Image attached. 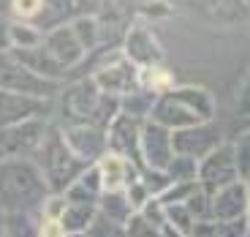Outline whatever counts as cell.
Segmentation results:
<instances>
[{"label":"cell","mask_w":250,"mask_h":237,"mask_svg":"<svg viewBox=\"0 0 250 237\" xmlns=\"http://www.w3.org/2000/svg\"><path fill=\"white\" fill-rule=\"evenodd\" d=\"M33 156H38L36 166H38V172H41V177H44L49 191L62 193L79 172L87 169V164L68 147L62 131H57V128H52V131L44 128V137H41V142H38Z\"/></svg>","instance_id":"1"},{"label":"cell","mask_w":250,"mask_h":237,"mask_svg":"<svg viewBox=\"0 0 250 237\" xmlns=\"http://www.w3.org/2000/svg\"><path fill=\"white\" fill-rule=\"evenodd\" d=\"M46 183L36 164L27 158L0 161V205L8 210H25L46 199Z\"/></svg>","instance_id":"2"},{"label":"cell","mask_w":250,"mask_h":237,"mask_svg":"<svg viewBox=\"0 0 250 237\" xmlns=\"http://www.w3.org/2000/svg\"><path fill=\"white\" fill-rule=\"evenodd\" d=\"M150 118L166 128H185L212 118V98L199 88H180L152 101Z\"/></svg>","instance_id":"3"},{"label":"cell","mask_w":250,"mask_h":237,"mask_svg":"<svg viewBox=\"0 0 250 237\" xmlns=\"http://www.w3.org/2000/svg\"><path fill=\"white\" fill-rule=\"evenodd\" d=\"M117 95H109L95 85V79H84L65 93V112L74 115L79 123H106L112 118Z\"/></svg>","instance_id":"4"},{"label":"cell","mask_w":250,"mask_h":237,"mask_svg":"<svg viewBox=\"0 0 250 237\" xmlns=\"http://www.w3.org/2000/svg\"><path fill=\"white\" fill-rule=\"evenodd\" d=\"M46 125L36 118L19 120V123L3 125L0 128V161H14V158H30L36 153L38 142L44 137Z\"/></svg>","instance_id":"5"},{"label":"cell","mask_w":250,"mask_h":237,"mask_svg":"<svg viewBox=\"0 0 250 237\" xmlns=\"http://www.w3.org/2000/svg\"><path fill=\"white\" fill-rule=\"evenodd\" d=\"M196 180L201 183V191L212 196L218 188L229 186L237 180V158H234V147L229 144H215L209 153H204V161L196 169Z\"/></svg>","instance_id":"6"},{"label":"cell","mask_w":250,"mask_h":237,"mask_svg":"<svg viewBox=\"0 0 250 237\" xmlns=\"http://www.w3.org/2000/svg\"><path fill=\"white\" fill-rule=\"evenodd\" d=\"M0 88L14 90V93H25V95H36V98H49L57 93V82L49 76L36 74L33 69L22 66L19 60L6 63L0 60Z\"/></svg>","instance_id":"7"},{"label":"cell","mask_w":250,"mask_h":237,"mask_svg":"<svg viewBox=\"0 0 250 237\" xmlns=\"http://www.w3.org/2000/svg\"><path fill=\"white\" fill-rule=\"evenodd\" d=\"M139 153L147 158L144 166L150 169H166V164L171 161V134L166 125L155 123H142L139 125Z\"/></svg>","instance_id":"8"},{"label":"cell","mask_w":250,"mask_h":237,"mask_svg":"<svg viewBox=\"0 0 250 237\" xmlns=\"http://www.w3.org/2000/svg\"><path fill=\"white\" fill-rule=\"evenodd\" d=\"M46 112H49L46 98H36V95L14 93V90L0 88V128L27 118H44Z\"/></svg>","instance_id":"9"},{"label":"cell","mask_w":250,"mask_h":237,"mask_svg":"<svg viewBox=\"0 0 250 237\" xmlns=\"http://www.w3.org/2000/svg\"><path fill=\"white\" fill-rule=\"evenodd\" d=\"M218 131L207 123H193L185 128H177L171 137V150L180 156H204L218 144Z\"/></svg>","instance_id":"10"},{"label":"cell","mask_w":250,"mask_h":237,"mask_svg":"<svg viewBox=\"0 0 250 237\" xmlns=\"http://www.w3.org/2000/svg\"><path fill=\"white\" fill-rule=\"evenodd\" d=\"M62 137H65L68 147L74 150V153L84 164L95 161V158L104 153V144H106V134H104V128H101V125H95V123L71 125V128H65V131H62Z\"/></svg>","instance_id":"11"},{"label":"cell","mask_w":250,"mask_h":237,"mask_svg":"<svg viewBox=\"0 0 250 237\" xmlns=\"http://www.w3.org/2000/svg\"><path fill=\"white\" fill-rule=\"evenodd\" d=\"M41 49H44L46 55H49L52 60H55L60 69H65V71H68L74 63H79L82 55H84V49H82L74 27H62V25L46 33L44 47H41Z\"/></svg>","instance_id":"12"},{"label":"cell","mask_w":250,"mask_h":237,"mask_svg":"<svg viewBox=\"0 0 250 237\" xmlns=\"http://www.w3.org/2000/svg\"><path fill=\"white\" fill-rule=\"evenodd\" d=\"M245 210H248V180H234L212 193L209 215H215V218L234 221L245 215Z\"/></svg>","instance_id":"13"},{"label":"cell","mask_w":250,"mask_h":237,"mask_svg":"<svg viewBox=\"0 0 250 237\" xmlns=\"http://www.w3.org/2000/svg\"><path fill=\"white\" fill-rule=\"evenodd\" d=\"M109 144L114 153L125 158H136L139 150V123L131 115H114L112 125H109Z\"/></svg>","instance_id":"14"},{"label":"cell","mask_w":250,"mask_h":237,"mask_svg":"<svg viewBox=\"0 0 250 237\" xmlns=\"http://www.w3.org/2000/svg\"><path fill=\"white\" fill-rule=\"evenodd\" d=\"M93 79L104 93L123 95L136 85V71H133V66L128 60H117V63H112V66H106V69H101Z\"/></svg>","instance_id":"15"},{"label":"cell","mask_w":250,"mask_h":237,"mask_svg":"<svg viewBox=\"0 0 250 237\" xmlns=\"http://www.w3.org/2000/svg\"><path fill=\"white\" fill-rule=\"evenodd\" d=\"M128 158L120 153H109V156H98L95 164V175H98V186L101 191H123L125 180H128Z\"/></svg>","instance_id":"16"},{"label":"cell","mask_w":250,"mask_h":237,"mask_svg":"<svg viewBox=\"0 0 250 237\" xmlns=\"http://www.w3.org/2000/svg\"><path fill=\"white\" fill-rule=\"evenodd\" d=\"M125 49H128V57L133 63H144V66H152L163 57L161 44L155 41L150 30H142V27H133L125 38Z\"/></svg>","instance_id":"17"},{"label":"cell","mask_w":250,"mask_h":237,"mask_svg":"<svg viewBox=\"0 0 250 237\" xmlns=\"http://www.w3.org/2000/svg\"><path fill=\"white\" fill-rule=\"evenodd\" d=\"M93 215H95L93 205H84V202H68L65 210H62V215L57 221H60V226H62V235H68V232H87Z\"/></svg>","instance_id":"18"},{"label":"cell","mask_w":250,"mask_h":237,"mask_svg":"<svg viewBox=\"0 0 250 237\" xmlns=\"http://www.w3.org/2000/svg\"><path fill=\"white\" fill-rule=\"evenodd\" d=\"M74 33L79 38L82 49H93L98 44V22L95 17H76L74 19Z\"/></svg>","instance_id":"19"},{"label":"cell","mask_w":250,"mask_h":237,"mask_svg":"<svg viewBox=\"0 0 250 237\" xmlns=\"http://www.w3.org/2000/svg\"><path fill=\"white\" fill-rule=\"evenodd\" d=\"M8 41H11V47H36L41 41V33L27 25L25 19H19L8 27Z\"/></svg>","instance_id":"20"},{"label":"cell","mask_w":250,"mask_h":237,"mask_svg":"<svg viewBox=\"0 0 250 237\" xmlns=\"http://www.w3.org/2000/svg\"><path fill=\"white\" fill-rule=\"evenodd\" d=\"M136 82H142L144 88L152 93V90L166 88V85L171 82V74L169 71H163V69H155V63H152V66H144V71L136 76Z\"/></svg>","instance_id":"21"},{"label":"cell","mask_w":250,"mask_h":237,"mask_svg":"<svg viewBox=\"0 0 250 237\" xmlns=\"http://www.w3.org/2000/svg\"><path fill=\"white\" fill-rule=\"evenodd\" d=\"M44 8V0H11V14L17 19H25V22H36V17Z\"/></svg>","instance_id":"22"},{"label":"cell","mask_w":250,"mask_h":237,"mask_svg":"<svg viewBox=\"0 0 250 237\" xmlns=\"http://www.w3.org/2000/svg\"><path fill=\"white\" fill-rule=\"evenodd\" d=\"M65 205H68V199L65 196H52V199H46L44 202V215H46V221H57L62 215V210H65Z\"/></svg>","instance_id":"23"},{"label":"cell","mask_w":250,"mask_h":237,"mask_svg":"<svg viewBox=\"0 0 250 237\" xmlns=\"http://www.w3.org/2000/svg\"><path fill=\"white\" fill-rule=\"evenodd\" d=\"M11 49V41H8V27L0 22V52H6Z\"/></svg>","instance_id":"24"}]
</instances>
